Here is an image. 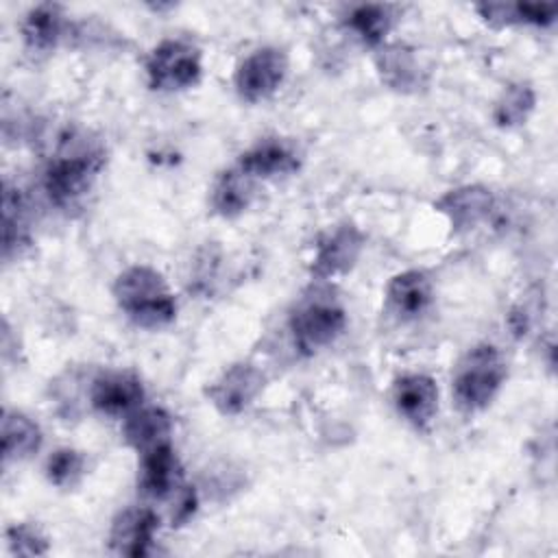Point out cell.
Masks as SVG:
<instances>
[{"instance_id": "1", "label": "cell", "mask_w": 558, "mask_h": 558, "mask_svg": "<svg viewBox=\"0 0 558 558\" xmlns=\"http://www.w3.org/2000/svg\"><path fill=\"white\" fill-rule=\"evenodd\" d=\"M102 166L105 148L96 140H87V133H63L44 170L41 187L46 198L57 209H76L92 192Z\"/></svg>"}, {"instance_id": "2", "label": "cell", "mask_w": 558, "mask_h": 558, "mask_svg": "<svg viewBox=\"0 0 558 558\" xmlns=\"http://www.w3.org/2000/svg\"><path fill=\"white\" fill-rule=\"evenodd\" d=\"M113 301L126 318L142 329L170 325L177 316V299L163 275L146 264L124 268L111 286Z\"/></svg>"}, {"instance_id": "3", "label": "cell", "mask_w": 558, "mask_h": 558, "mask_svg": "<svg viewBox=\"0 0 558 558\" xmlns=\"http://www.w3.org/2000/svg\"><path fill=\"white\" fill-rule=\"evenodd\" d=\"M508 377V364L495 344L471 347L453 366L451 397L460 412L475 414L486 410L499 395Z\"/></svg>"}, {"instance_id": "4", "label": "cell", "mask_w": 558, "mask_h": 558, "mask_svg": "<svg viewBox=\"0 0 558 558\" xmlns=\"http://www.w3.org/2000/svg\"><path fill=\"white\" fill-rule=\"evenodd\" d=\"M288 327L294 349L303 355H314L342 336L347 327V312L331 294L316 290L312 296H303L296 303L290 312Z\"/></svg>"}, {"instance_id": "5", "label": "cell", "mask_w": 558, "mask_h": 558, "mask_svg": "<svg viewBox=\"0 0 558 558\" xmlns=\"http://www.w3.org/2000/svg\"><path fill=\"white\" fill-rule=\"evenodd\" d=\"M201 76V50L185 39H163L146 57V78L155 92H181L198 85Z\"/></svg>"}, {"instance_id": "6", "label": "cell", "mask_w": 558, "mask_h": 558, "mask_svg": "<svg viewBox=\"0 0 558 558\" xmlns=\"http://www.w3.org/2000/svg\"><path fill=\"white\" fill-rule=\"evenodd\" d=\"M288 54L281 48L264 46L246 54L233 74V87L244 102L270 98L288 76Z\"/></svg>"}, {"instance_id": "7", "label": "cell", "mask_w": 558, "mask_h": 558, "mask_svg": "<svg viewBox=\"0 0 558 558\" xmlns=\"http://www.w3.org/2000/svg\"><path fill=\"white\" fill-rule=\"evenodd\" d=\"M264 386L266 377L255 364L235 362L205 388V397L218 414L238 416L255 403Z\"/></svg>"}, {"instance_id": "8", "label": "cell", "mask_w": 558, "mask_h": 558, "mask_svg": "<svg viewBox=\"0 0 558 558\" xmlns=\"http://www.w3.org/2000/svg\"><path fill=\"white\" fill-rule=\"evenodd\" d=\"M364 233L353 222H342L327 231L318 242L310 264L312 275L318 281H327L347 275L364 251Z\"/></svg>"}, {"instance_id": "9", "label": "cell", "mask_w": 558, "mask_h": 558, "mask_svg": "<svg viewBox=\"0 0 558 558\" xmlns=\"http://www.w3.org/2000/svg\"><path fill=\"white\" fill-rule=\"evenodd\" d=\"M144 384L133 371H105L89 384V405L105 416L124 418L144 405Z\"/></svg>"}, {"instance_id": "10", "label": "cell", "mask_w": 558, "mask_h": 558, "mask_svg": "<svg viewBox=\"0 0 558 558\" xmlns=\"http://www.w3.org/2000/svg\"><path fill=\"white\" fill-rule=\"evenodd\" d=\"M303 163V153L292 140L286 137H264L246 148L238 157V168L248 177L277 179L294 174Z\"/></svg>"}, {"instance_id": "11", "label": "cell", "mask_w": 558, "mask_h": 558, "mask_svg": "<svg viewBox=\"0 0 558 558\" xmlns=\"http://www.w3.org/2000/svg\"><path fill=\"white\" fill-rule=\"evenodd\" d=\"M183 486V469L170 442L140 453L137 490L153 501L170 499Z\"/></svg>"}, {"instance_id": "12", "label": "cell", "mask_w": 558, "mask_h": 558, "mask_svg": "<svg viewBox=\"0 0 558 558\" xmlns=\"http://www.w3.org/2000/svg\"><path fill=\"white\" fill-rule=\"evenodd\" d=\"M386 312L399 323L418 320L434 303V283L425 270L412 268L390 277L386 286Z\"/></svg>"}, {"instance_id": "13", "label": "cell", "mask_w": 558, "mask_h": 558, "mask_svg": "<svg viewBox=\"0 0 558 558\" xmlns=\"http://www.w3.org/2000/svg\"><path fill=\"white\" fill-rule=\"evenodd\" d=\"M159 530V514L148 506H129L120 510L109 530V545L120 556H146Z\"/></svg>"}, {"instance_id": "14", "label": "cell", "mask_w": 558, "mask_h": 558, "mask_svg": "<svg viewBox=\"0 0 558 558\" xmlns=\"http://www.w3.org/2000/svg\"><path fill=\"white\" fill-rule=\"evenodd\" d=\"M397 412L416 429H427L438 412V384L425 373H405L392 384Z\"/></svg>"}, {"instance_id": "15", "label": "cell", "mask_w": 558, "mask_h": 558, "mask_svg": "<svg viewBox=\"0 0 558 558\" xmlns=\"http://www.w3.org/2000/svg\"><path fill=\"white\" fill-rule=\"evenodd\" d=\"M495 196L484 185H460L436 201V209L449 220L453 233H466L488 220Z\"/></svg>"}, {"instance_id": "16", "label": "cell", "mask_w": 558, "mask_h": 558, "mask_svg": "<svg viewBox=\"0 0 558 558\" xmlns=\"http://www.w3.org/2000/svg\"><path fill=\"white\" fill-rule=\"evenodd\" d=\"M24 48L31 54H48L52 52L59 41L65 37V15L59 4H37L33 7L22 24H20Z\"/></svg>"}, {"instance_id": "17", "label": "cell", "mask_w": 558, "mask_h": 558, "mask_svg": "<svg viewBox=\"0 0 558 558\" xmlns=\"http://www.w3.org/2000/svg\"><path fill=\"white\" fill-rule=\"evenodd\" d=\"M375 68L384 85L395 92L410 94L423 87V70L412 48L403 44L379 46L375 54Z\"/></svg>"}, {"instance_id": "18", "label": "cell", "mask_w": 558, "mask_h": 558, "mask_svg": "<svg viewBox=\"0 0 558 558\" xmlns=\"http://www.w3.org/2000/svg\"><path fill=\"white\" fill-rule=\"evenodd\" d=\"M170 436L172 416L159 405H142L122 418V438L137 453L170 442Z\"/></svg>"}, {"instance_id": "19", "label": "cell", "mask_w": 558, "mask_h": 558, "mask_svg": "<svg viewBox=\"0 0 558 558\" xmlns=\"http://www.w3.org/2000/svg\"><path fill=\"white\" fill-rule=\"evenodd\" d=\"M0 436H2L4 464L33 458L44 442L39 423L20 410H4Z\"/></svg>"}, {"instance_id": "20", "label": "cell", "mask_w": 558, "mask_h": 558, "mask_svg": "<svg viewBox=\"0 0 558 558\" xmlns=\"http://www.w3.org/2000/svg\"><path fill=\"white\" fill-rule=\"evenodd\" d=\"M255 198V179L242 172L238 166L225 170L211 187L209 205L220 218L242 216Z\"/></svg>"}, {"instance_id": "21", "label": "cell", "mask_w": 558, "mask_h": 558, "mask_svg": "<svg viewBox=\"0 0 558 558\" xmlns=\"http://www.w3.org/2000/svg\"><path fill=\"white\" fill-rule=\"evenodd\" d=\"M31 244L28 231V205L24 194L17 187L4 183L2 194V255L11 259V255H20L22 248Z\"/></svg>"}, {"instance_id": "22", "label": "cell", "mask_w": 558, "mask_h": 558, "mask_svg": "<svg viewBox=\"0 0 558 558\" xmlns=\"http://www.w3.org/2000/svg\"><path fill=\"white\" fill-rule=\"evenodd\" d=\"M392 22H395V15L388 4H360L347 17V26L364 44L377 46V48L384 46V39L390 33Z\"/></svg>"}, {"instance_id": "23", "label": "cell", "mask_w": 558, "mask_h": 558, "mask_svg": "<svg viewBox=\"0 0 558 558\" xmlns=\"http://www.w3.org/2000/svg\"><path fill=\"white\" fill-rule=\"evenodd\" d=\"M534 105H536L534 89L527 83H512L497 98L493 118L501 129L521 126L534 111Z\"/></svg>"}, {"instance_id": "24", "label": "cell", "mask_w": 558, "mask_h": 558, "mask_svg": "<svg viewBox=\"0 0 558 558\" xmlns=\"http://www.w3.org/2000/svg\"><path fill=\"white\" fill-rule=\"evenodd\" d=\"M46 480L63 490H70L81 484L87 473V458L83 451L74 447H59L54 449L44 466Z\"/></svg>"}, {"instance_id": "25", "label": "cell", "mask_w": 558, "mask_h": 558, "mask_svg": "<svg viewBox=\"0 0 558 558\" xmlns=\"http://www.w3.org/2000/svg\"><path fill=\"white\" fill-rule=\"evenodd\" d=\"M7 547L15 556H44L50 549V541L33 523H13L7 527Z\"/></svg>"}]
</instances>
